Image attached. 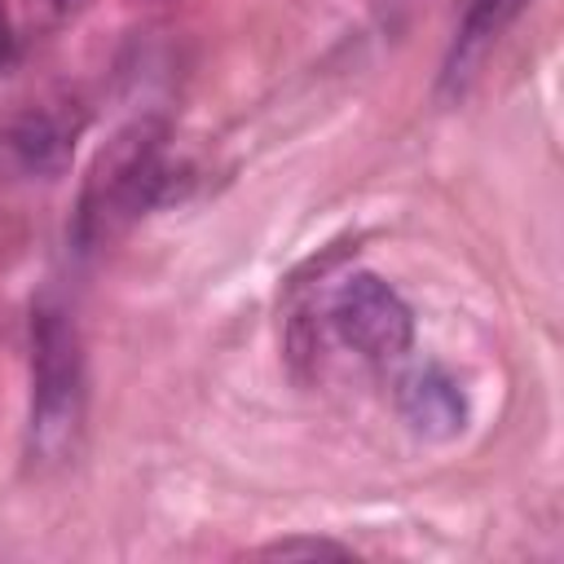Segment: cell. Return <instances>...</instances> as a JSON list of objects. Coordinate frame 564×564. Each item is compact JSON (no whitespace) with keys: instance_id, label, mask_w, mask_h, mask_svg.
Here are the masks:
<instances>
[{"instance_id":"1","label":"cell","mask_w":564,"mask_h":564,"mask_svg":"<svg viewBox=\"0 0 564 564\" xmlns=\"http://www.w3.org/2000/svg\"><path fill=\"white\" fill-rule=\"evenodd\" d=\"M88 379L79 330L66 308L40 304L31 317V414H26V458L35 467H57L75 454L84 436Z\"/></svg>"},{"instance_id":"2","label":"cell","mask_w":564,"mask_h":564,"mask_svg":"<svg viewBox=\"0 0 564 564\" xmlns=\"http://www.w3.org/2000/svg\"><path fill=\"white\" fill-rule=\"evenodd\" d=\"M172 189V167L163 159V128L159 123H132L93 163V176L84 185L79 203V238H101L119 229L123 220L150 212Z\"/></svg>"},{"instance_id":"3","label":"cell","mask_w":564,"mask_h":564,"mask_svg":"<svg viewBox=\"0 0 564 564\" xmlns=\"http://www.w3.org/2000/svg\"><path fill=\"white\" fill-rule=\"evenodd\" d=\"M330 326L366 361H397L414 344L410 304L375 273H352L330 300Z\"/></svg>"},{"instance_id":"4","label":"cell","mask_w":564,"mask_h":564,"mask_svg":"<svg viewBox=\"0 0 564 564\" xmlns=\"http://www.w3.org/2000/svg\"><path fill=\"white\" fill-rule=\"evenodd\" d=\"M524 4L529 0H463L458 4V22H454V35L441 62V97L458 101L476 84L485 57L502 40V31L524 13Z\"/></svg>"},{"instance_id":"5","label":"cell","mask_w":564,"mask_h":564,"mask_svg":"<svg viewBox=\"0 0 564 564\" xmlns=\"http://www.w3.org/2000/svg\"><path fill=\"white\" fill-rule=\"evenodd\" d=\"M397 405H401V419L427 436V441H449L463 432V419H467V405H463V392L458 383L436 370V366H423V370H410L401 383H397Z\"/></svg>"},{"instance_id":"6","label":"cell","mask_w":564,"mask_h":564,"mask_svg":"<svg viewBox=\"0 0 564 564\" xmlns=\"http://www.w3.org/2000/svg\"><path fill=\"white\" fill-rule=\"evenodd\" d=\"M9 145H13V154L22 159L26 172L53 176V172H62L66 159H70V128H66L57 115H44V110H40V115H26V119L13 123Z\"/></svg>"},{"instance_id":"7","label":"cell","mask_w":564,"mask_h":564,"mask_svg":"<svg viewBox=\"0 0 564 564\" xmlns=\"http://www.w3.org/2000/svg\"><path fill=\"white\" fill-rule=\"evenodd\" d=\"M260 555L264 560H348L352 551L330 538H282V542L260 546Z\"/></svg>"},{"instance_id":"8","label":"cell","mask_w":564,"mask_h":564,"mask_svg":"<svg viewBox=\"0 0 564 564\" xmlns=\"http://www.w3.org/2000/svg\"><path fill=\"white\" fill-rule=\"evenodd\" d=\"M18 57V35H13V26H9V18L0 13V70L9 66Z\"/></svg>"},{"instance_id":"9","label":"cell","mask_w":564,"mask_h":564,"mask_svg":"<svg viewBox=\"0 0 564 564\" xmlns=\"http://www.w3.org/2000/svg\"><path fill=\"white\" fill-rule=\"evenodd\" d=\"M40 4H48V9H57V13H79V9H88L93 0H40Z\"/></svg>"},{"instance_id":"10","label":"cell","mask_w":564,"mask_h":564,"mask_svg":"<svg viewBox=\"0 0 564 564\" xmlns=\"http://www.w3.org/2000/svg\"><path fill=\"white\" fill-rule=\"evenodd\" d=\"M150 4H163V0H150Z\"/></svg>"}]
</instances>
